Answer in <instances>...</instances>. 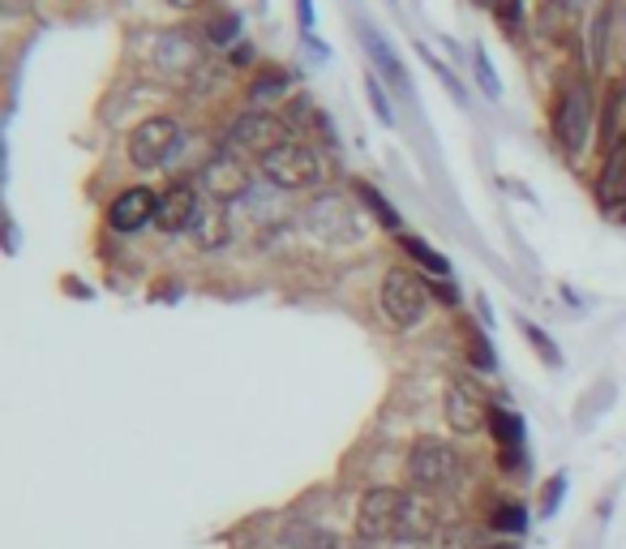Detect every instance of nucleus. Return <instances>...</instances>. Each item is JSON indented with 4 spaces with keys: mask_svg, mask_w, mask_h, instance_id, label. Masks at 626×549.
<instances>
[{
    "mask_svg": "<svg viewBox=\"0 0 626 549\" xmlns=\"http://www.w3.org/2000/svg\"><path fill=\"white\" fill-rule=\"evenodd\" d=\"M430 283L425 274L408 271V267H391L387 279H382V292H378V305L391 322L395 331H412L421 326L425 314H430Z\"/></svg>",
    "mask_w": 626,
    "mask_h": 549,
    "instance_id": "nucleus-1",
    "label": "nucleus"
},
{
    "mask_svg": "<svg viewBox=\"0 0 626 549\" xmlns=\"http://www.w3.org/2000/svg\"><path fill=\"white\" fill-rule=\"evenodd\" d=\"M258 168H262V176L271 181L274 190H313V185H322L326 181V168H322V155L313 151L310 142H301V138H288L283 147H274L271 155L258 159Z\"/></svg>",
    "mask_w": 626,
    "mask_h": 549,
    "instance_id": "nucleus-2",
    "label": "nucleus"
},
{
    "mask_svg": "<svg viewBox=\"0 0 626 549\" xmlns=\"http://www.w3.org/2000/svg\"><path fill=\"white\" fill-rule=\"evenodd\" d=\"M460 472H464V460H460V451L446 438H421V442H412V451H408V481H412L417 494H442V489H451L460 481Z\"/></svg>",
    "mask_w": 626,
    "mask_h": 549,
    "instance_id": "nucleus-3",
    "label": "nucleus"
},
{
    "mask_svg": "<svg viewBox=\"0 0 626 549\" xmlns=\"http://www.w3.org/2000/svg\"><path fill=\"white\" fill-rule=\"evenodd\" d=\"M185 147V129L176 117H147L125 142V155L138 172H155V168H168L172 159L181 155Z\"/></svg>",
    "mask_w": 626,
    "mask_h": 549,
    "instance_id": "nucleus-4",
    "label": "nucleus"
},
{
    "mask_svg": "<svg viewBox=\"0 0 626 549\" xmlns=\"http://www.w3.org/2000/svg\"><path fill=\"white\" fill-rule=\"evenodd\" d=\"M408 494L412 489H399V485L369 489L360 498V507H356V537L369 541V546H391V541H399V524H403Z\"/></svg>",
    "mask_w": 626,
    "mask_h": 549,
    "instance_id": "nucleus-5",
    "label": "nucleus"
},
{
    "mask_svg": "<svg viewBox=\"0 0 626 549\" xmlns=\"http://www.w3.org/2000/svg\"><path fill=\"white\" fill-rule=\"evenodd\" d=\"M489 408H494L489 395L481 387V378H472V374H455L442 391V417L460 438H472V433H481V426H489Z\"/></svg>",
    "mask_w": 626,
    "mask_h": 549,
    "instance_id": "nucleus-6",
    "label": "nucleus"
},
{
    "mask_svg": "<svg viewBox=\"0 0 626 549\" xmlns=\"http://www.w3.org/2000/svg\"><path fill=\"white\" fill-rule=\"evenodd\" d=\"M592 90H587L584 82H571V86H562V95H558V104H553V138L562 142V151L575 159L580 151L587 147V138H592Z\"/></svg>",
    "mask_w": 626,
    "mask_h": 549,
    "instance_id": "nucleus-7",
    "label": "nucleus"
},
{
    "mask_svg": "<svg viewBox=\"0 0 626 549\" xmlns=\"http://www.w3.org/2000/svg\"><path fill=\"white\" fill-rule=\"evenodd\" d=\"M305 224H310V233L317 236V240H326V245H344V240H356V236H360V215H356L353 197H344V194L310 197Z\"/></svg>",
    "mask_w": 626,
    "mask_h": 549,
    "instance_id": "nucleus-8",
    "label": "nucleus"
},
{
    "mask_svg": "<svg viewBox=\"0 0 626 549\" xmlns=\"http://www.w3.org/2000/svg\"><path fill=\"white\" fill-rule=\"evenodd\" d=\"M292 138L288 120L267 112V108H253L233 125V151H253V155H271L274 147H283Z\"/></svg>",
    "mask_w": 626,
    "mask_h": 549,
    "instance_id": "nucleus-9",
    "label": "nucleus"
},
{
    "mask_svg": "<svg viewBox=\"0 0 626 549\" xmlns=\"http://www.w3.org/2000/svg\"><path fill=\"white\" fill-rule=\"evenodd\" d=\"M202 43L190 35V31H163L155 35V47H151V65L168 78H190L202 69Z\"/></svg>",
    "mask_w": 626,
    "mask_h": 549,
    "instance_id": "nucleus-10",
    "label": "nucleus"
},
{
    "mask_svg": "<svg viewBox=\"0 0 626 549\" xmlns=\"http://www.w3.org/2000/svg\"><path fill=\"white\" fill-rule=\"evenodd\" d=\"M155 211H159V197L151 194L147 185H133V190L112 197V206H108V228L125 236L142 233L147 224H155Z\"/></svg>",
    "mask_w": 626,
    "mask_h": 549,
    "instance_id": "nucleus-11",
    "label": "nucleus"
},
{
    "mask_svg": "<svg viewBox=\"0 0 626 549\" xmlns=\"http://www.w3.org/2000/svg\"><path fill=\"white\" fill-rule=\"evenodd\" d=\"M197 206H202V197L190 181H172L163 194H159V211H155V228L163 236H176V233H190V224H194Z\"/></svg>",
    "mask_w": 626,
    "mask_h": 549,
    "instance_id": "nucleus-12",
    "label": "nucleus"
},
{
    "mask_svg": "<svg viewBox=\"0 0 626 549\" xmlns=\"http://www.w3.org/2000/svg\"><path fill=\"white\" fill-rule=\"evenodd\" d=\"M202 190L206 197H215V202H233L249 190V172H245V163L236 151H224V155L206 159V168H202Z\"/></svg>",
    "mask_w": 626,
    "mask_h": 549,
    "instance_id": "nucleus-13",
    "label": "nucleus"
},
{
    "mask_svg": "<svg viewBox=\"0 0 626 549\" xmlns=\"http://www.w3.org/2000/svg\"><path fill=\"white\" fill-rule=\"evenodd\" d=\"M190 236H194L197 249H206V254L224 249V245L233 240V224H228V211H224V202L206 197V202L197 206L194 224H190Z\"/></svg>",
    "mask_w": 626,
    "mask_h": 549,
    "instance_id": "nucleus-14",
    "label": "nucleus"
},
{
    "mask_svg": "<svg viewBox=\"0 0 626 549\" xmlns=\"http://www.w3.org/2000/svg\"><path fill=\"white\" fill-rule=\"evenodd\" d=\"M442 528V515L430 503V494H408V507H403V524H399V541L395 546H421L433 541V532Z\"/></svg>",
    "mask_w": 626,
    "mask_h": 549,
    "instance_id": "nucleus-15",
    "label": "nucleus"
},
{
    "mask_svg": "<svg viewBox=\"0 0 626 549\" xmlns=\"http://www.w3.org/2000/svg\"><path fill=\"white\" fill-rule=\"evenodd\" d=\"M360 47L369 52V61L378 65V74L391 82V86H408V74H403V61H399V52L391 47V40L382 35V31H374V26H360Z\"/></svg>",
    "mask_w": 626,
    "mask_h": 549,
    "instance_id": "nucleus-16",
    "label": "nucleus"
},
{
    "mask_svg": "<svg viewBox=\"0 0 626 549\" xmlns=\"http://www.w3.org/2000/svg\"><path fill=\"white\" fill-rule=\"evenodd\" d=\"M596 194L605 206H626V138L609 151L605 159V172H601V181H596Z\"/></svg>",
    "mask_w": 626,
    "mask_h": 549,
    "instance_id": "nucleus-17",
    "label": "nucleus"
},
{
    "mask_svg": "<svg viewBox=\"0 0 626 549\" xmlns=\"http://www.w3.org/2000/svg\"><path fill=\"white\" fill-rule=\"evenodd\" d=\"M614 4H618V0H605V4H601L596 22H592V35H587V65H592V74H601V69H605V61H609V26H614Z\"/></svg>",
    "mask_w": 626,
    "mask_h": 549,
    "instance_id": "nucleus-18",
    "label": "nucleus"
},
{
    "mask_svg": "<svg viewBox=\"0 0 626 549\" xmlns=\"http://www.w3.org/2000/svg\"><path fill=\"white\" fill-rule=\"evenodd\" d=\"M489 532H498V537H524L528 532V507L519 498H498L489 507Z\"/></svg>",
    "mask_w": 626,
    "mask_h": 549,
    "instance_id": "nucleus-19",
    "label": "nucleus"
},
{
    "mask_svg": "<svg viewBox=\"0 0 626 549\" xmlns=\"http://www.w3.org/2000/svg\"><path fill=\"white\" fill-rule=\"evenodd\" d=\"M485 430L494 433V442H498L503 451H519V446H524V417L503 408V403L489 408V426H485Z\"/></svg>",
    "mask_w": 626,
    "mask_h": 549,
    "instance_id": "nucleus-20",
    "label": "nucleus"
},
{
    "mask_svg": "<svg viewBox=\"0 0 626 549\" xmlns=\"http://www.w3.org/2000/svg\"><path fill=\"white\" fill-rule=\"evenodd\" d=\"M399 245H403V254H408L425 274H433V279H451V262L433 249L430 240H421V236H399Z\"/></svg>",
    "mask_w": 626,
    "mask_h": 549,
    "instance_id": "nucleus-21",
    "label": "nucleus"
},
{
    "mask_svg": "<svg viewBox=\"0 0 626 549\" xmlns=\"http://www.w3.org/2000/svg\"><path fill=\"white\" fill-rule=\"evenodd\" d=\"M356 197H360V202L369 206V215H374V219H378L382 228H391V233H399V211H395L391 202H387V197L378 194L374 185H365V181H356Z\"/></svg>",
    "mask_w": 626,
    "mask_h": 549,
    "instance_id": "nucleus-22",
    "label": "nucleus"
},
{
    "mask_svg": "<svg viewBox=\"0 0 626 549\" xmlns=\"http://www.w3.org/2000/svg\"><path fill=\"white\" fill-rule=\"evenodd\" d=\"M288 90V74L283 69H262V78L249 86V99L253 104H267V99H279Z\"/></svg>",
    "mask_w": 626,
    "mask_h": 549,
    "instance_id": "nucleus-23",
    "label": "nucleus"
},
{
    "mask_svg": "<svg viewBox=\"0 0 626 549\" xmlns=\"http://www.w3.org/2000/svg\"><path fill=\"white\" fill-rule=\"evenodd\" d=\"M365 95H369V108H374V117L382 120V125H395L391 99H387V90H382L378 74H365Z\"/></svg>",
    "mask_w": 626,
    "mask_h": 549,
    "instance_id": "nucleus-24",
    "label": "nucleus"
},
{
    "mask_svg": "<svg viewBox=\"0 0 626 549\" xmlns=\"http://www.w3.org/2000/svg\"><path fill=\"white\" fill-rule=\"evenodd\" d=\"M472 65H476V78H481V86H485V95H489V99H503V82H498V74H494V65H489V52H485V47H476V52H472Z\"/></svg>",
    "mask_w": 626,
    "mask_h": 549,
    "instance_id": "nucleus-25",
    "label": "nucleus"
},
{
    "mask_svg": "<svg viewBox=\"0 0 626 549\" xmlns=\"http://www.w3.org/2000/svg\"><path fill=\"white\" fill-rule=\"evenodd\" d=\"M623 99H626V86H614L609 90V104H605V125H601V138H605V147L614 151L618 147V138H614V120L623 112Z\"/></svg>",
    "mask_w": 626,
    "mask_h": 549,
    "instance_id": "nucleus-26",
    "label": "nucleus"
},
{
    "mask_svg": "<svg viewBox=\"0 0 626 549\" xmlns=\"http://www.w3.org/2000/svg\"><path fill=\"white\" fill-rule=\"evenodd\" d=\"M236 35H240V18H233V13H224V18H211V22H206V40L219 43V47H224V43H233Z\"/></svg>",
    "mask_w": 626,
    "mask_h": 549,
    "instance_id": "nucleus-27",
    "label": "nucleus"
},
{
    "mask_svg": "<svg viewBox=\"0 0 626 549\" xmlns=\"http://www.w3.org/2000/svg\"><path fill=\"white\" fill-rule=\"evenodd\" d=\"M524 335L532 340V348L546 356L549 365H562V356H558V348H553V340H546V331H541L537 322H524Z\"/></svg>",
    "mask_w": 626,
    "mask_h": 549,
    "instance_id": "nucleus-28",
    "label": "nucleus"
},
{
    "mask_svg": "<svg viewBox=\"0 0 626 549\" xmlns=\"http://www.w3.org/2000/svg\"><path fill=\"white\" fill-rule=\"evenodd\" d=\"M494 13H498V22H503V31L519 35V22H524V9H519V0H498V4H494Z\"/></svg>",
    "mask_w": 626,
    "mask_h": 549,
    "instance_id": "nucleus-29",
    "label": "nucleus"
},
{
    "mask_svg": "<svg viewBox=\"0 0 626 549\" xmlns=\"http://www.w3.org/2000/svg\"><path fill=\"white\" fill-rule=\"evenodd\" d=\"M472 365L481 369V374H494L498 369V356H494V348H489V340H472Z\"/></svg>",
    "mask_w": 626,
    "mask_h": 549,
    "instance_id": "nucleus-30",
    "label": "nucleus"
},
{
    "mask_svg": "<svg viewBox=\"0 0 626 549\" xmlns=\"http://www.w3.org/2000/svg\"><path fill=\"white\" fill-rule=\"evenodd\" d=\"M562 494H566V476H553V485H546V515H553L558 510V503H562Z\"/></svg>",
    "mask_w": 626,
    "mask_h": 549,
    "instance_id": "nucleus-31",
    "label": "nucleus"
},
{
    "mask_svg": "<svg viewBox=\"0 0 626 549\" xmlns=\"http://www.w3.org/2000/svg\"><path fill=\"white\" fill-rule=\"evenodd\" d=\"M296 18H301V31H313V0H296Z\"/></svg>",
    "mask_w": 626,
    "mask_h": 549,
    "instance_id": "nucleus-32",
    "label": "nucleus"
},
{
    "mask_svg": "<svg viewBox=\"0 0 626 549\" xmlns=\"http://www.w3.org/2000/svg\"><path fill=\"white\" fill-rule=\"evenodd\" d=\"M233 65H253V47H249V43H240V47H236Z\"/></svg>",
    "mask_w": 626,
    "mask_h": 549,
    "instance_id": "nucleus-33",
    "label": "nucleus"
},
{
    "mask_svg": "<svg viewBox=\"0 0 626 549\" xmlns=\"http://www.w3.org/2000/svg\"><path fill=\"white\" fill-rule=\"evenodd\" d=\"M163 4H168V9H181V13H190V9H197L202 0H163Z\"/></svg>",
    "mask_w": 626,
    "mask_h": 549,
    "instance_id": "nucleus-34",
    "label": "nucleus"
},
{
    "mask_svg": "<svg viewBox=\"0 0 626 549\" xmlns=\"http://www.w3.org/2000/svg\"><path fill=\"white\" fill-rule=\"evenodd\" d=\"M494 549H515V541H503V546H494Z\"/></svg>",
    "mask_w": 626,
    "mask_h": 549,
    "instance_id": "nucleus-35",
    "label": "nucleus"
}]
</instances>
